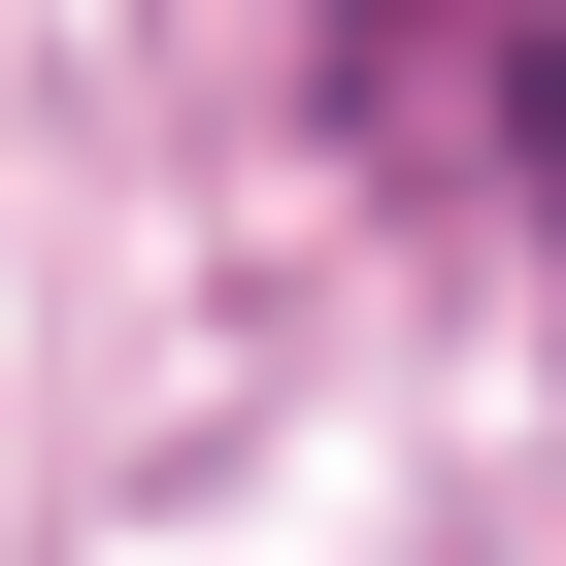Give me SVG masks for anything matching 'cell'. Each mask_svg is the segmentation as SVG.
I'll use <instances>...</instances> for the list:
<instances>
[{
  "label": "cell",
  "mask_w": 566,
  "mask_h": 566,
  "mask_svg": "<svg viewBox=\"0 0 566 566\" xmlns=\"http://www.w3.org/2000/svg\"><path fill=\"white\" fill-rule=\"evenodd\" d=\"M533 233H566V167H533Z\"/></svg>",
  "instance_id": "cell-2"
},
{
  "label": "cell",
  "mask_w": 566,
  "mask_h": 566,
  "mask_svg": "<svg viewBox=\"0 0 566 566\" xmlns=\"http://www.w3.org/2000/svg\"><path fill=\"white\" fill-rule=\"evenodd\" d=\"M367 34V134H533L566 167V67H533V0H334Z\"/></svg>",
  "instance_id": "cell-1"
}]
</instances>
